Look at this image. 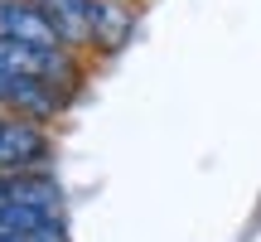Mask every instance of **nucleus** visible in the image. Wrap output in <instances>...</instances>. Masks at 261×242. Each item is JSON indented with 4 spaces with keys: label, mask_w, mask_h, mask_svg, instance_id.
Wrapping results in <instances>:
<instances>
[{
    "label": "nucleus",
    "mask_w": 261,
    "mask_h": 242,
    "mask_svg": "<svg viewBox=\"0 0 261 242\" xmlns=\"http://www.w3.org/2000/svg\"><path fill=\"white\" fill-rule=\"evenodd\" d=\"M0 242H63L58 228H39V233H0Z\"/></svg>",
    "instance_id": "nucleus-6"
},
{
    "label": "nucleus",
    "mask_w": 261,
    "mask_h": 242,
    "mask_svg": "<svg viewBox=\"0 0 261 242\" xmlns=\"http://www.w3.org/2000/svg\"><path fill=\"white\" fill-rule=\"evenodd\" d=\"M39 15L54 25L58 44H97L121 49L130 34V15L112 0H29Z\"/></svg>",
    "instance_id": "nucleus-1"
},
{
    "label": "nucleus",
    "mask_w": 261,
    "mask_h": 242,
    "mask_svg": "<svg viewBox=\"0 0 261 242\" xmlns=\"http://www.w3.org/2000/svg\"><path fill=\"white\" fill-rule=\"evenodd\" d=\"M0 73L5 78H34V83L58 87L68 78V58H63V49H24V44L0 39Z\"/></svg>",
    "instance_id": "nucleus-2"
},
{
    "label": "nucleus",
    "mask_w": 261,
    "mask_h": 242,
    "mask_svg": "<svg viewBox=\"0 0 261 242\" xmlns=\"http://www.w3.org/2000/svg\"><path fill=\"white\" fill-rule=\"evenodd\" d=\"M5 208H48V213H58V184L44 175H0V213Z\"/></svg>",
    "instance_id": "nucleus-5"
},
{
    "label": "nucleus",
    "mask_w": 261,
    "mask_h": 242,
    "mask_svg": "<svg viewBox=\"0 0 261 242\" xmlns=\"http://www.w3.org/2000/svg\"><path fill=\"white\" fill-rule=\"evenodd\" d=\"M0 39L24 49H58V34L34 5H19V0H0Z\"/></svg>",
    "instance_id": "nucleus-4"
},
{
    "label": "nucleus",
    "mask_w": 261,
    "mask_h": 242,
    "mask_svg": "<svg viewBox=\"0 0 261 242\" xmlns=\"http://www.w3.org/2000/svg\"><path fill=\"white\" fill-rule=\"evenodd\" d=\"M44 136L24 116H0V175H19L24 165L44 160Z\"/></svg>",
    "instance_id": "nucleus-3"
}]
</instances>
